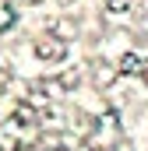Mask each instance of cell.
Listing matches in <instances>:
<instances>
[{
  "instance_id": "1",
  "label": "cell",
  "mask_w": 148,
  "mask_h": 151,
  "mask_svg": "<svg viewBox=\"0 0 148 151\" xmlns=\"http://www.w3.org/2000/svg\"><path fill=\"white\" fill-rule=\"evenodd\" d=\"M32 53H36L42 63H60V60L67 56V42L60 35H53V32H42V35L32 42Z\"/></svg>"
},
{
  "instance_id": "2",
  "label": "cell",
  "mask_w": 148,
  "mask_h": 151,
  "mask_svg": "<svg viewBox=\"0 0 148 151\" xmlns=\"http://www.w3.org/2000/svg\"><path fill=\"white\" fill-rule=\"evenodd\" d=\"M145 70H148V60L141 53H134V49H127V53L116 60V74L120 77H145Z\"/></svg>"
},
{
  "instance_id": "3",
  "label": "cell",
  "mask_w": 148,
  "mask_h": 151,
  "mask_svg": "<svg viewBox=\"0 0 148 151\" xmlns=\"http://www.w3.org/2000/svg\"><path fill=\"white\" fill-rule=\"evenodd\" d=\"M14 21H18V11H14V4H11V0H0V32L14 28Z\"/></svg>"
}]
</instances>
